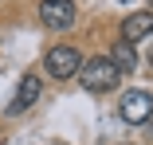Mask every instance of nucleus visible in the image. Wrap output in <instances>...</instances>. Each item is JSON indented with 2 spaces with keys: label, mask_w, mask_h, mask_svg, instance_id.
<instances>
[{
  "label": "nucleus",
  "mask_w": 153,
  "mask_h": 145,
  "mask_svg": "<svg viewBox=\"0 0 153 145\" xmlns=\"http://www.w3.org/2000/svg\"><path fill=\"white\" fill-rule=\"evenodd\" d=\"M75 78L82 82V90L102 94V90H114V86L122 82V71L106 59V55H94V59H82V67H79V75H75Z\"/></svg>",
  "instance_id": "1"
},
{
  "label": "nucleus",
  "mask_w": 153,
  "mask_h": 145,
  "mask_svg": "<svg viewBox=\"0 0 153 145\" xmlns=\"http://www.w3.org/2000/svg\"><path fill=\"white\" fill-rule=\"evenodd\" d=\"M79 67H82V55H79V47H71V43H59V47H51V51L43 55V71H47L55 82L75 78Z\"/></svg>",
  "instance_id": "2"
},
{
  "label": "nucleus",
  "mask_w": 153,
  "mask_h": 145,
  "mask_svg": "<svg viewBox=\"0 0 153 145\" xmlns=\"http://www.w3.org/2000/svg\"><path fill=\"white\" fill-rule=\"evenodd\" d=\"M118 110H122V122H126V126H141V122L153 118V94L145 90V86H134V90L122 94Z\"/></svg>",
  "instance_id": "3"
},
{
  "label": "nucleus",
  "mask_w": 153,
  "mask_h": 145,
  "mask_svg": "<svg viewBox=\"0 0 153 145\" xmlns=\"http://www.w3.org/2000/svg\"><path fill=\"white\" fill-rule=\"evenodd\" d=\"M39 24L51 32H67L75 24V4L71 0H39Z\"/></svg>",
  "instance_id": "4"
},
{
  "label": "nucleus",
  "mask_w": 153,
  "mask_h": 145,
  "mask_svg": "<svg viewBox=\"0 0 153 145\" xmlns=\"http://www.w3.org/2000/svg\"><path fill=\"white\" fill-rule=\"evenodd\" d=\"M153 36V12L145 8V12H130L126 20H122V27H118V39H126V43H141V39H149Z\"/></svg>",
  "instance_id": "5"
},
{
  "label": "nucleus",
  "mask_w": 153,
  "mask_h": 145,
  "mask_svg": "<svg viewBox=\"0 0 153 145\" xmlns=\"http://www.w3.org/2000/svg\"><path fill=\"white\" fill-rule=\"evenodd\" d=\"M39 90H43V82H39V75H24V78H20V86H16V98L8 102V114H24L27 106H36Z\"/></svg>",
  "instance_id": "6"
},
{
  "label": "nucleus",
  "mask_w": 153,
  "mask_h": 145,
  "mask_svg": "<svg viewBox=\"0 0 153 145\" xmlns=\"http://www.w3.org/2000/svg\"><path fill=\"white\" fill-rule=\"evenodd\" d=\"M106 59L122 71V75H134L137 67H141V55H137V47L134 43H126V39H114V47H110V55Z\"/></svg>",
  "instance_id": "7"
},
{
  "label": "nucleus",
  "mask_w": 153,
  "mask_h": 145,
  "mask_svg": "<svg viewBox=\"0 0 153 145\" xmlns=\"http://www.w3.org/2000/svg\"><path fill=\"white\" fill-rule=\"evenodd\" d=\"M149 67H153V47H149Z\"/></svg>",
  "instance_id": "8"
},
{
  "label": "nucleus",
  "mask_w": 153,
  "mask_h": 145,
  "mask_svg": "<svg viewBox=\"0 0 153 145\" xmlns=\"http://www.w3.org/2000/svg\"><path fill=\"white\" fill-rule=\"evenodd\" d=\"M118 4H130V0H118Z\"/></svg>",
  "instance_id": "9"
},
{
  "label": "nucleus",
  "mask_w": 153,
  "mask_h": 145,
  "mask_svg": "<svg viewBox=\"0 0 153 145\" xmlns=\"http://www.w3.org/2000/svg\"><path fill=\"white\" fill-rule=\"evenodd\" d=\"M149 12H153V0H149Z\"/></svg>",
  "instance_id": "10"
},
{
  "label": "nucleus",
  "mask_w": 153,
  "mask_h": 145,
  "mask_svg": "<svg viewBox=\"0 0 153 145\" xmlns=\"http://www.w3.org/2000/svg\"><path fill=\"white\" fill-rule=\"evenodd\" d=\"M122 145H130V141H122Z\"/></svg>",
  "instance_id": "11"
}]
</instances>
